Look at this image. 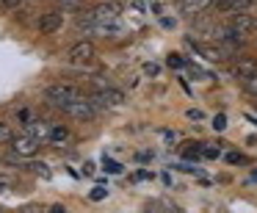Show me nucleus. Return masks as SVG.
Listing matches in <instances>:
<instances>
[{
    "label": "nucleus",
    "instance_id": "obj_1",
    "mask_svg": "<svg viewBox=\"0 0 257 213\" xmlns=\"http://www.w3.org/2000/svg\"><path fill=\"white\" fill-rule=\"evenodd\" d=\"M78 97H83V91L78 89L75 83H50L45 89V100L56 108H64L69 102H75Z\"/></svg>",
    "mask_w": 257,
    "mask_h": 213
},
{
    "label": "nucleus",
    "instance_id": "obj_2",
    "mask_svg": "<svg viewBox=\"0 0 257 213\" xmlns=\"http://www.w3.org/2000/svg\"><path fill=\"white\" fill-rule=\"evenodd\" d=\"M39 141L34 139V136L23 133V136H14L12 139V155H17L20 161H31L34 155H39Z\"/></svg>",
    "mask_w": 257,
    "mask_h": 213
},
{
    "label": "nucleus",
    "instance_id": "obj_3",
    "mask_svg": "<svg viewBox=\"0 0 257 213\" xmlns=\"http://www.w3.org/2000/svg\"><path fill=\"white\" fill-rule=\"evenodd\" d=\"M61 111L67 114V117H72V119H83V122H86V119H94L100 108H97L94 102L89 100V97H78L75 102H69V105H64Z\"/></svg>",
    "mask_w": 257,
    "mask_h": 213
},
{
    "label": "nucleus",
    "instance_id": "obj_4",
    "mask_svg": "<svg viewBox=\"0 0 257 213\" xmlns=\"http://www.w3.org/2000/svg\"><path fill=\"white\" fill-rule=\"evenodd\" d=\"M229 28H232L238 36L249 39V36L257 31V14H249V12H238V14H232V20H229Z\"/></svg>",
    "mask_w": 257,
    "mask_h": 213
},
{
    "label": "nucleus",
    "instance_id": "obj_5",
    "mask_svg": "<svg viewBox=\"0 0 257 213\" xmlns=\"http://www.w3.org/2000/svg\"><path fill=\"white\" fill-rule=\"evenodd\" d=\"M64 28V12L61 9H53V12H45L39 17V34L50 36V34H58Z\"/></svg>",
    "mask_w": 257,
    "mask_h": 213
},
{
    "label": "nucleus",
    "instance_id": "obj_6",
    "mask_svg": "<svg viewBox=\"0 0 257 213\" xmlns=\"http://www.w3.org/2000/svg\"><path fill=\"white\" fill-rule=\"evenodd\" d=\"M67 58H69L72 64H89L91 58H94V45H91L89 39L75 42V45L67 50Z\"/></svg>",
    "mask_w": 257,
    "mask_h": 213
},
{
    "label": "nucleus",
    "instance_id": "obj_7",
    "mask_svg": "<svg viewBox=\"0 0 257 213\" xmlns=\"http://www.w3.org/2000/svg\"><path fill=\"white\" fill-rule=\"evenodd\" d=\"M23 128H25V133H28V136H34V139L39 141V144H50V128H53L50 122H45V119L34 117L31 122H25Z\"/></svg>",
    "mask_w": 257,
    "mask_h": 213
},
{
    "label": "nucleus",
    "instance_id": "obj_8",
    "mask_svg": "<svg viewBox=\"0 0 257 213\" xmlns=\"http://www.w3.org/2000/svg\"><path fill=\"white\" fill-rule=\"evenodd\" d=\"M229 72H232L238 80H246V78H251V75H257V58H251V56L232 58V67H229Z\"/></svg>",
    "mask_w": 257,
    "mask_h": 213
},
{
    "label": "nucleus",
    "instance_id": "obj_9",
    "mask_svg": "<svg viewBox=\"0 0 257 213\" xmlns=\"http://www.w3.org/2000/svg\"><path fill=\"white\" fill-rule=\"evenodd\" d=\"M177 3H180V14L183 17H196V14H205L216 0H177Z\"/></svg>",
    "mask_w": 257,
    "mask_h": 213
},
{
    "label": "nucleus",
    "instance_id": "obj_10",
    "mask_svg": "<svg viewBox=\"0 0 257 213\" xmlns=\"http://www.w3.org/2000/svg\"><path fill=\"white\" fill-rule=\"evenodd\" d=\"M257 0H216V6L221 14H238V12H249Z\"/></svg>",
    "mask_w": 257,
    "mask_h": 213
},
{
    "label": "nucleus",
    "instance_id": "obj_11",
    "mask_svg": "<svg viewBox=\"0 0 257 213\" xmlns=\"http://www.w3.org/2000/svg\"><path fill=\"white\" fill-rule=\"evenodd\" d=\"M191 47H194V50L199 53L202 58H207V61H213V64L224 61V50H221V47H213V45H205V42H194V39H191Z\"/></svg>",
    "mask_w": 257,
    "mask_h": 213
},
{
    "label": "nucleus",
    "instance_id": "obj_12",
    "mask_svg": "<svg viewBox=\"0 0 257 213\" xmlns=\"http://www.w3.org/2000/svg\"><path fill=\"white\" fill-rule=\"evenodd\" d=\"M69 139V128L67 125H53L50 128V144H64Z\"/></svg>",
    "mask_w": 257,
    "mask_h": 213
},
{
    "label": "nucleus",
    "instance_id": "obj_13",
    "mask_svg": "<svg viewBox=\"0 0 257 213\" xmlns=\"http://www.w3.org/2000/svg\"><path fill=\"white\" fill-rule=\"evenodd\" d=\"M12 139H14L12 125H9V122H0V144H12Z\"/></svg>",
    "mask_w": 257,
    "mask_h": 213
},
{
    "label": "nucleus",
    "instance_id": "obj_14",
    "mask_svg": "<svg viewBox=\"0 0 257 213\" xmlns=\"http://www.w3.org/2000/svg\"><path fill=\"white\" fill-rule=\"evenodd\" d=\"M28 169H31V172H36V174H42V177H50V166L42 163V161H31Z\"/></svg>",
    "mask_w": 257,
    "mask_h": 213
},
{
    "label": "nucleus",
    "instance_id": "obj_15",
    "mask_svg": "<svg viewBox=\"0 0 257 213\" xmlns=\"http://www.w3.org/2000/svg\"><path fill=\"white\" fill-rule=\"evenodd\" d=\"M243 91H246V94H251V97H257V75H251V78L243 80Z\"/></svg>",
    "mask_w": 257,
    "mask_h": 213
},
{
    "label": "nucleus",
    "instance_id": "obj_16",
    "mask_svg": "<svg viewBox=\"0 0 257 213\" xmlns=\"http://www.w3.org/2000/svg\"><path fill=\"white\" fill-rule=\"evenodd\" d=\"M102 166H105L108 174H122V163L111 161V158H105V161H102Z\"/></svg>",
    "mask_w": 257,
    "mask_h": 213
},
{
    "label": "nucleus",
    "instance_id": "obj_17",
    "mask_svg": "<svg viewBox=\"0 0 257 213\" xmlns=\"http://www.w3.org/2000/svg\"><path fill=\"white\" fill-rule=\"evenodd\" d=\"M224 161H227V163H235V166H240V163H246V158L240 155V152H224Z\"/></svg>",
    "mask_w": 257,
    "mask_h": 213
},
{
    "label": "nucleus",
    "instance_id": "obj_18",
    "mask_svg": "<svg viewBox=\"0 0 257 213\" xmlns=\"http://www.w3.org/2000/svg\"><path fill=\"white\" fill-rule=\"evenodd\" d=\"M105 196H108V188H102V185H97V188H91L89 199H91V202H100V199H105Z\"/></svg>",
    "mask_w": 257,
    "mask_h": 213
},
{
    "label": "nucleus",
    "instance_id": "obj_19",
    "mask_svg": "<svg viewBox=\"0 0 257 213\" xmlns=\"http://www.w3.org/2000/svg\"><path fill=\"white\" fill-rule=\"evenodd\" d=\"M185 64H188V61H185V58L180 56V53H172V56H169V67L180 69V67H185Z\"/></svg>",
    "mask_w": 257,
    "mask_h": 213
},
{
    "label": "nucleus",
    "instance_id": "obj_20",
    "mask_svg": "<svg viewBox=\"0 0 257 213\" xmlns=\"http://www.w3.org/2000/svg\"><path fill=\"white\" fill-rule=\"evenodd\" d=\"M23 6V0H0V9H6V12H17Z\"/></svg>",
    "mask_w": 257,
    "mask_h": 213
},
{
    "label": "nucleus",
    "instance_id": "obj_21",
    "mask_svg": "<svg viewBox=\"0 0 257 213\" xmlns=\"http://www.w3.org/2000/svg\"><path fill=\"white\" fill-rule=\"evenodd\" d=\"M213 128H216V130H224V128H227V117H224V114H216V119H213Z\"/></svg>",
    "mask_w": 257,
    "mask_h": 213
},
{
    "label": "nucleus",
    "instance_id": "obj_22",
    "mask_svg": "<svg viewBox=\"0 0 257 213\" xmlns=\"http://www.w3.org/2000/svg\"><path fill=\"white\" fill-rule=\"evenodd\" d=\"M202 155H205V158H218V150H216V144H207V147H202Z\"/></svg>",
    "mask_w": 257,
    "mask_h": 213
},
{
    "label": "nucleus",
    "instance_id": "obj_23",
    "mask_svg": "<svg viewBox=\"0 0 257 213\" xmlns=\"http://www.w3.org/2000/svg\"><path fill=\"white\" fill-rule=\"evenodd\" d=\"M56 3H58L61 9H72V6H80L83 0H56Z\"/></svg>",
    "mask_w": 257,
    "mask_h": 213
},
{
    "label": "nucleus",
    "instance_id": "obj_24",
    "mask_svg": "<svg viewBox=\"0 0 257 213\" xmlns=\"http://www.w3.org/2000/svg\"><path fill=\"white\" fill-rule=\"evenodd\" d=\"M9 188H12V183H9L6 177H0V194H6Z\"/></svg>",
    "mask_w": 257,
    "mask_h": 213
},
{
    "label": "nucleus",
    "instance_id": "obj_25",
    "mask_svg": "<svg viewBox=\"0 0 257 213\" xmlns=\"http://www.w3.org/2000/svg\"><path fill=\"white\" fill-rule=\"evenodd\" d=\"M144 72H147V75H158V67H155V64H147Z\"/></svg>",
    "mask_w": 257,
    "mask_h": 213
},
{
    "label": "nucleus",
    "instance_id": "obj_26",
    "mask_svg": "<svg viewBox=\"0 0 257 213\" xmlns=\"http://www.w3.org/2000/svg\"><path fill=\"white\" fill-rule=\"evenodd\" d=\"M246 119H249L251 125H257V114L254 111H246Z\"/></svg>",
    "mask_w": 257,
    "mask_h": 213
},
{
    "label": "nucleus",
    "instance_id": "obj_27",
    "mask_svg": "<svg viewBox=\"0 0 257 213\" xmlns=\"http://www.w3.org/2000/svg\"><path fill=\"white\" fill-rule=\"evenodd\" d=\"M202 117H205L202 111H188V119H202Z\"/></svg>",
    "mask_w": 257,
    "mask_h": 213
},
{
    "label": "nucleus",
    "instance_id": "obj_28",
    "mask_svg": "<svg viewBox=\"0 0 257 213\" xmlns=\"http://www.w3.org/2000/svg\"><path fill=\"white\" fill-rule=\"evenodd\" d=\"M249 180H251V183H257V172H254V174H251V177H249Z\"/></svg>",
    "mask_w": 257,
    "mask_h": 213
},
{
    "label": "nucleus",
    "instance_id": "obj_29",
    "mask_svg": "<svg viewBox=\"0 0 257 213\" xmlns=\"http://www.w3.org/2000/svg\"><path fill=\"white\" fill-rule=\"evenodd\" d=\"M150 3H155V0H150Z\"/></svg>",
    "mask_w": 257,
    "mask_h": 213
}]
</instances>
